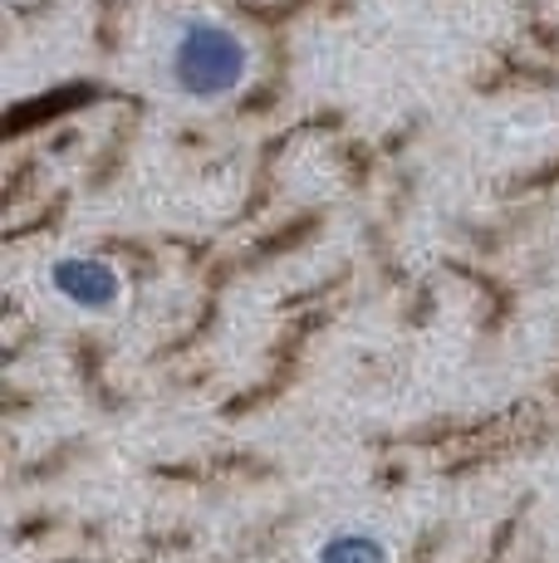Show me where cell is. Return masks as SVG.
<instances>
[{
  "mask_svg": "<svg viewBox=\"0 0 559 563\" xmlns=\"http://www.w3.org/2000/svg\"><path fill=\"white\" fill-rule=\"evenodd\" d=\"M255 49L231 20L211 15V10H191L163 40V84L172 99L182 103H226L251 84Z\"/></svg>",
  "mask_w": 559,
  "mask_h": 563,
  "instance_id": "1",
  "label": "cell"
},
{
  "mask_svg": "<svg viewBox=\"0 0 559 563\" xmlns=\"http://www.w3.org/2000/svg\"><path fill=\"white\" fill-rule=\"evenodd\" d=\"M50 289H55L69 309H84V313H113L128 299L123 269L103 255H59V260H50Z\"/></svg>",
  "mask_w": 559,
  "mask_h": 563,
  "instance_id": "2",
  "label": "cell"
},
{
  "mask_svg": "<svg viewBox=\"0 0 559 563\" xmlns=\"http://www.w3.org/2000/svg\"><path fill=\"white\" fill-rule=\"evenodd\" d=\"M319 563H388V544H383V534H373V529L349 525V529L325 534Z\"/></svg>",
  "mask_w": 559,
  "mask_h": 563,
  "instance_id": "3",
  "label": "cell"
}]
</instances>
